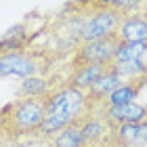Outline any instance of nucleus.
I'll return each mask as SVG.
<instances>
[{
  "instance_id": "obj_12",
  "label": "nucleus",
  "mask_w": 147,
  "mask_h": 147,
  "mask_svg": "<svg viewBox=\"0 0 147 147\" xmlns=\"http://www.w3.org/2000/svg\"><path fill=\"white\" fill-rule=\"evenodd\" d=\"M147 86V78H135L128 82H122L116 90L107 97V101L103 103V107H118V105H126V103H135L137 97L141 95V90Z\"/></svg>"
},
{
  "instance_id": "obj_18",
  "label": "nucleus",
  "mask_w": 147,
  "mask_h": 147,
  "mask_svg": "<svg viewBox=\"0 0 147 147\" xmlns=\"http://www.w3.org/2000/svg\"><path fill=\"white\" fill-rule=\"evenodd\" d=\"M145 78H147V65H145Z\"/></svg>"
},
{
  "instance_id": "obj_10",
  "label": "nucleus",
  "mask_w": 147,
  "mask_h": 147,
  "mask_svg": "<svg viewBox=\"0 0 147 147\" xmlns=\"http://www.w3.org/2000/svg\"><path fill=\"white\" fill-rule=\"evenodd\" d=\"M122 42H147V11H137L126 15L116 32Z\"/></svg>"
},
{
  "instance_id": "obj_7",
  "label": "nucleus",
  "mask_w": 147,
  "mask_h": 147,
  "mask_svg": "<svg viewBox=\"0 0 147 147\" xmlns=\"http://www.w3.org/2000/svg\"><path fill=\"white\" fill-rule=\"evenodd\" d=\"M103 147H147V122L113 126Z\"/></svg>"
},
{
  "instance_id": "obj_1",
  "label": "nucleus",
  "mask_w": 147,
  "mask_h": 147,
  "mask_svg": "<svg viewBox=\"0 0 147 147\" xmlns=\"http://www.w3.org/2000/svg\"><path fill=\"white\" fill-rule=\"evenodd\" d=\"M44 107H46V116L36 135L44 139H53L57 132L74 124L86 111V92L59 84L49 97H44Z\"/></svg>"
},
{
  "instance_id": "obj_14",
  "label": "nucleus",
  "mask_w": 147,
  "mask_h": 147,
  "mask_svg": "<svg viewBox=\"0 0 147 147\" xmlns=\"http://www.w3.org/2000/svg\"><path fill=\"white\" fill-rule=\"evenodd\" d=\"M145 55H147V42H122V40H118L116 53H113V63L145 61Z\"/></svg>"
},
{
  "instance_id": "obj_15",
  "label": "nucleus",
  "mask_w": 147,
  "mask_h": 147,
  "mask_svg": "<svg viewBox=\"0 0 147 147\" xmlns=\"http://www.w3.org/2000/svg\"><path fill=\"white\" fill-rule=\"evenodd\" d=\"M78 120H80V118H78ZM78 120H76L74 124H69L67 128H63L61 132H57L53 139H49L51 147H84Z\"/></svg>"
},
{
  "instance_id": "obj_13",
  "label": "nucleus",
  "mask_w": 147,
  "mask_h": 147,
  "mask_svg": "<svg viewBox=\"0 0 147 147\" xmlns=\"http://www.w3.org/2000/svg\"><path fill=\"white\" fill-rule=\"evenodd\" d=\"M59 84L53 82L51 76H32V78L21 80V84L17 88V95H19V99H44Z\"/></svg>"
},
{
  "instance_id": "obj_3",
  "label": "nucleus",
  "mask_w": 147,
  "mask_h": 147,
  "mask_svg": "<svg viewBox=\"0 0 147 147\" xmlns=\"http://www.w3.org/2000/svg\"><path fill=\"white\" fill-rule=\"evenodd\" d=\"M53 57L46 51H13L0 53V78H32V76H46L51 71Z\"/></svg>"
},
{
  "instance_id": "obj_6",
  "label": "nucleus",
  "mask_w": 147,
  "mask_h": 147,
  "mask_svg": "<svg viewBox=\"0 0 147 147\" xmlns=\"http://www.w3.org/2000/svg\"><path fill=\"white\" fill-rule=\"evenodd\" d=\"M78 124H80V132H82L84 147H103L105 139L111 132V126L103 113V107L86 109L80 116Z\"/></svg>"
},
{
  "instance_id": "obj_2",
  "label": "nucleus",
  "mask_w": 147,
  "mask_h": 147,
  "mask_svg": "<svg viewBox=\"0 0 147 147\" xmlns=\"http://www.w3.org/2000/svg\"><path fill=\"white\" fill-rule=\"evenodd\" d=\"M44 99H15L0 107V135L4 139H19L38 132L44 122Z\"/></svg>"
},
{
  "instance_id": "obj_11",
  "label": "nucleus",
  "mask_w": 147,
  "mask_h": 147,
  "mask_svg": "<svg viewBox=\"0 0 147 147\" xmlns=\"http://www.w3.org/2000/svg\"><path fill=\"white\" fill-rule=\"evenodd\" d=\"M107 69H109V65H78V67H71L69 76L65 78L63 84L86 92Z\"/></svg>"
},
{
  "instance_id": "obj_8",
  "label": "nucleus",
  "mask_w": 147,
  "mask_h": 147,
  "mask_svg": "<svg viewBox=\"0 0 147 147\" xmlns=\"http://www.w3.org/2000/svg\"><path fill=\"white\" fill-rule=\"evenodd\" d=\"M109 126H124V124H143L147 122V105L145 103H126L118 107H103Z\"/></svg>"
},
{
  "instance_id": "obj_16",
  "label": "nucleus",
  "mask_w": 147,
  "mask_h": 147,
  "mask_svg": "<svg viewBox=\"0 0 147 147\" xmlns=\"http://www.w3.org/2000/svg\"><path fill=\"white\" fill-rule=\"evenodd\" d=\"M145 65H147V61H122V63H113L111 61L109 69L116 74L122 82H128V80L145 76Z\"/></svg>"
},
{
  "instance_id": "obj_5",
  "label": "nucleus",
  "mask_w": 147,
  "mask_h": 147,
  "mask_svg": "<svg viewBox=\"0 0 147 147\" xmlns=\"http://www.w3.org/2000/svg\"><path fill=\"white\" fill-rule=\"evenodd\" d=\"M116 46H118L116 34L101 40L78 44V49H74V55H71V67H78V65H109L113 61Z\"/></svg>"
},
{
  "instance_id": "obj_9",
  "label": "nucleus",
  "mask_w": 147,
  "mask_h": 147,
  "mask_svg": "<svg viewBox=\"0 0 147 147\" xmlns=\"http://www.w3.org/2000/svg\"><path fill=\"white\" fill-rule=\"evenodd\" d=\"M120 84H122V80H120L111 69H107L88 90H86V109L103 107V103L107 101V97L118 88Z\"/></svg>"
},
{
  "instance_id": "obj_17",
  "label": "nucleus",
  "mask_w": 147,
  "mask_h": 147,
  "mask_svg": "<svg viewBox=\"0 0 147 147\" xmlns=\"http://www.w3.org/2000/svg\"><path fill=\"white\" fill-rule=\"evenodd\" d=\"M6 143H9V139H4V137H2V135H0V147H4V145H6Z\"/></svg>"
},
{
  "instance_id": "obj_4",
  "label": "nucleus",
  "mask_w": 147,
  "mask_h": 147,
  "mask_svg": "<svg viewBox=\"0 0 147 147\" xmlns=\"http://www.w3.org/2000/svg\"><path fill=\"white\" fill-rule=\"evenodd\" d=\"M90 13H86L82 30L78 34V42H92V40H101L113 36L122 23V15L113 11L107 2H88Z\"/></svg>"
}]
</instances>
